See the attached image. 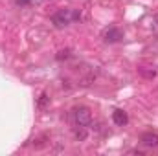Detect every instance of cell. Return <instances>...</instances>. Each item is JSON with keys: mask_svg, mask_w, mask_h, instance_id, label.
<instances>
[{"mask_svg": "<svg viewBox=\"0 0 158 156\" xmlns=\"http://www.w3.org/2000/svg\"><path fill=\"white\" fill-rule=\"evenodd\" d=\"M72 53H70V50H63V51H59V55H57V59L59 61H63V59H68Z\"/></svg>", "mask_w": 158, "mask_h": 156, "instance_id": "obj_8", "label": "cell"}, {"mask_svg": "<svg viewBox=\"0 0 158 156\" xmlns=\"http://www.w3.org/2000/svg\"><path fill=\"white\" fill-rule=\"evenodd\" d=\"M81 13L79 11H70V9H59L57 13H53L52 17V24L55 28H66L68 24H72V20H79Z\"/></svg>", "mask_w": 158, "mask_h": 156, "instance_id": "obj_1", "label": "cell"}, {"mask_svg": "<svg viewBox=\"0 0 158 156\" xmlns=\"http://www.w3.org/2000/svg\"><path fill=\"white\" fill-rule=\"evenodd\" d=\"M112 121H114L118 127H123V125H127V121H129V116H127V112H125V110H121V109H116V110L112 112Z\"/></svg>", "mask_w": 158, "mask_h": 156, "instance_id": "obj_5", "label": "cell"}, {"mask_svg": "<svg viewBox=\"0 0 158 156\" xmlns=\"http://www.w3.org/2000/svg\"><path fill=\"white\" fill-rule=\"evenodd\" d=\"M140 142H142L145 147L155 149V147H158V134H156V132H153V130L143 132V134H142V138H140Z\"/></svg>", "mask_w": 158, "mask_h": 156, "instance_id": "obj_4", "label": "cell"}, {"mask_svg": "<svg viewBox=\"0 0 158 156\" xmlns=\"http://www.w3.org/2000/svg\"><path fill=\"white\" fill-rule=\"evenodd\" d=\"M72 116H74V123L77 125V127H90L92 125V112H90V109H86V107H77V109H74V112H72Z\"/></svg>", "mask_w": 158, "mask_h": 156, "instance_id": "obj_2", "label": "cell"}, {"mask_svg": "<svg viewBox=\"0 0 158 156\" xmlns=\"http://www.w3.org/2000/svg\"><path fill=\"white\" fill-rule=\"evenodd\" d=\"M103 40L107 42V44H114V42H119V40L123 39V33L119 31L118 28H114V26H110V28H107L105 31H103Z\"/></svg>", "mask_w": 158, "mask_h": 156, "instance_id": "obj_3", "label": "cell"}, {"mask_svg": "<svg viewBox=\"0 0 158 156\" xmlns=\"http://www.w3.org/2000/svg\"><path fill=\"white\" fill-rule=\"evenodd\" d=\"M31 2H33V0H15L17 6H28V4H31ZM35 2H37V0H35Z\"/></svg>", "mask_w": 158, "mask_h": 156, "instance_id": "obj_10", "label": "cell"}, {"mask_svg": "<svg viewBox=\"0 0 158 156\" xmlns=\"http://www.w3.org/2000/svg\"><path fill=\"white\" fill-rule=\"evenodd\" d=\"M48 99H50V97H48L46 94H42V96H40V99H39V107H40V109H42V107L48 103Z\"/></svg>", "mask_w": 158, "mask_h": 156, "instance_id": "obj_9", "label": "cell"}, {"mask_svg": "<svg viewBox=\"0 0 158 156\" xmlns=\"http://www.w3.org/2000/svg\"><path fill=\"white\" fill-rule=\"evenodd\" d=\"M74 134H76V138H77L79 142H85V140H86V134H88V130H86V127H77V125H76V129H74Z\"/></svg>", "mask_w": 158, "mask_h": 156, "instance_id": "obj_6", "label": "cell"}, {"mask_svg": "<svg viewBox=\"0 0 158 156\" xmlns=\"http://www.w3.org/2000/svg\"><path fill=\"white\" fill-rule=\"evenodd\" d=\"M140 74H142L143 77H147V79L156 77V70H153V68H149V66H142V68H140Z\"/></svg>", "mask_w": 158, "mask_h": 156, "instance_id": "obj_7", "label": "cell"}, {"mask_svg": "<svg viewBox=\"0 0 158 156\" xmlns=\"http://www.w3.org/2000/svg\"><path fill=\"white\" fill-rule=\"evenodd\" d=\"M153 30H155V31H158V13L153 17Z\"/></svg>", "mask_w": 158, "mask_h": 156, "instance_id": "obj_11", "label": "cell"}]
</instances>
